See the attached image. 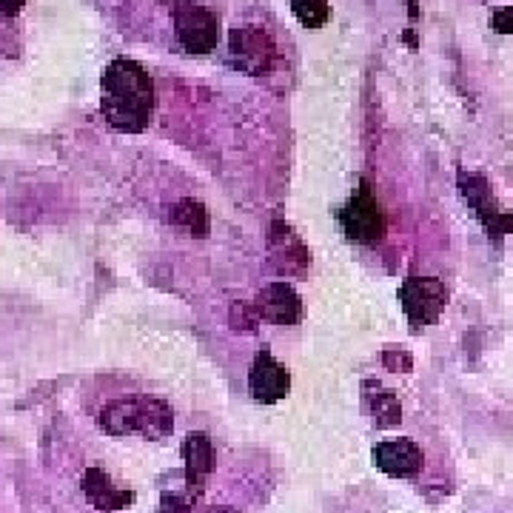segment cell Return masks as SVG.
I'll return each instance as SVG.
<instances>
[{"label":"cell","mask_w":513,"mask_h":513,"mask_svg":"<svg viewBox=\"0 0 513 513\" xmlns=\"http://www.w3.org/2000/svg\"><path fill=\"white\" fill-rule=\"evenodd\" d=\"M365 399H368V405H371V417H374V425L377 428H394L399 425V419H402V405H399V399L394 391H388V388H382L380 382H365Z\"/></svg>","instance_id":"cell-13"},{"label":"cell","mask_w":513,"mask_h":513,"mask_svg":"<svg viewBox=\"0 0 513 513\" xmlns=\"http://www.w3.org/2000/svg\"><path fill=\"white\" fill-rule=\"evenodd\" d=\"M100 428L112 437L140 434L146 439H166L174 431V417L163 399H114L100 411Z\"/></svg>","instance_id":"cell-2"},{"label":"cell","mask_w":513,"mask_h":513,"mask_svg":"<svg viewBox=\"0 0 513 513\" xmlns=\"http://www.w3.org/2000/svg\"><path fill=\"white\" fill-rule=\"evenodd\" d=\"M26 0H0V15L3 18H18Z\"/></svg>","instance_id":"cell-18"},{"label":"cell","mask_w":513,"mask_h":513,"mask_svg":"<svg viewBox=\"0 0 513 513\" xmlns=\"http://www.w3.org/2000/svg\"><path fill=\"white\" fill-rule=\"evenodd\" d=\"M291 12L297 15L305 29H323L331 18L328 0H291Z\"/></svg>","instance_id":"cell-15"},{"label":"cell","mask_w":513,"mask_h":513,"mask_svg":"<svg viewBox=\"0 0 513 513\" xmlns=\"http://www.w3.org/2000/svg\"><path fill=\"white\" fill-rule=\"evenodd\" d=\"M174 35L191 55H209L220 43V18L197 0H171Z\"/></svg>","instance_id":"cell-4"},{"label":"cell","mask_w":513,"mask_h":513,"mask_svg":"<svg viewBox=\"0 0 513 513\" xmlns=\"http://www.w3.org/2000/svg\"><path fill=\"white\" fill-rule=\"evenodd\" d=\"M248 391H251V397L257 399V402H263V405H274V402L288 397V391H291L288 368H285L283 362L274 360V354L266 351V348L254 357L251 374H248Z\"/></svg>","instance_id":"cell-7"},{"label":"cell","mask_w":513,"mask_h":513,"mask_svg":"<svg viewBox=\"0 0 513 513\" xmlns=\"http://www.w3.org/2000/svg\"><path fill=\"white\" fill-rule=\"evenodd\" d=\"M399 303L408 323L414 325V331H419L425 325L437 323L439 314L448 305V288L437 277H408L399 285Z\"/></svg>","instance_id":"cell-6"},{"label":"cell","mask_w":513,"mask_h":513,"mask_svg":"<svg viewBox=\"0 0 513 513\" xmlns=\"http://www.w3.org/2000/svg\"><path fill=\"white\" fill-rule=\"evenodd\" d=\"M374 465L380 468L382 474L394 476V479H411L422 471V448L411 439H385L380 445H374L371 451Z\"/></svg>","instance_id":"cell-9"},{"label":"cell","mask_w":513,"mask_h":513,"mask_svg":"<svg viewBox=\"0 0 513 513\" xmlns=\"http://www.w3.org/2000/svg\"><path fill=\"white\" fill-rule=\"evenodd\" d=\"M171 223L180 228H186L191 237H197V240H203V237H209L211 231V220H209V211L203 203H197V200H180V203H174V209H171Z\"/></svg>","instance_id":"cell-14"},{"label":"cell","mask_w":513,"mask_h":513,"mask_svg":"<svg viewBox=\"0 0 513 513\" xmlns=\"http://www.w3.org/2000/svg\"><path fill=\"white\" fill-rule=\"evenodd\" d=\"M459 189H462L465 203L479 214V220L485 223V228L494 234L496 240H502V237L508 234V228H511V217H508L505 211L496 209L494 194H491L488 180L479 177V174H462V177H459Z\"/></svg>","instance_id":"cell-8"},{"label":"cell","mask_w":513,"mask_h":513,"mask_svg":"<svg viewBox=\"0 0 513 513\" xmlns=\"http://www.w3.org/2000/svg\"><path fill=\"white\" fill-rule=\"evenodd\" d=\"M511 9H502V12H496L494 15V26L496 32H502V35H508L511 32Z\"/></svg>","instance_id":"cell-19"},{"label":"cell","mask_w":513,"mask_h":513,"mask_svg":"<svg viewBox=\"0 0 513 513\" xmlns=\"http://www.w3.org/2000/svg\"><path fill=\"white\" fill-rule=\"evenodd\" d=\"M183 459H186V482L189 494L197 496L206 485V476L214 468V448H211L209 434H189L183 442Z\"/></svg>","instance_id":"cell-11"},{"label":"cell","mask_w":513,"mask_h":513,"mask_svg":"<svg viewBox=\"0 0 513 513\" xmlns=\"http://www.w3.org/2000/svg\"><path fill=\"white\" fill-rule=\"evenodd\" d=\"M340 226L345 237L360 246H374L385 237L388 220H385L380 200L368 189V183H360V189L354 191L351 200L340 209Z\"/></svg>","instance_id":"cell-5"},{"label":"cell","mask_w":513,"mask_h":513,"mask_svg":"<svg viewBox=\"0 0 513 513\" xmlns=\"http://www.w3.org/2000/svg\"><path fill=\"white\" fill-rule=\"evenodd\" d=\"M382 362H385L388 371H411V365H414L411 354L408 351H399V348H388Z\"/></svg>","instance_id":"cell-16"},{"label":"cell","mask_w":513,"mask_h":513,"mask_svg":"<svg viewBox=\"0 0 513 513\" xmlns=\"http://www.w3.org/2000/svg\"><path fill=\"white\" fill-rule=\"evenodd\" d=\"M254 311L274 325H297L303 320V300L288 283H271L257 294Z\"/></svg>","instance_id":"cell-10"},{"label":"cell","mask_w":513,"mask_h":513,"mask_svg":"<svg viewBox=\"0 0 513 513\" xmlns=\"http://www.w3.org/2000/svg\"><path fill=\"white\" fill-rule=\"evenodd\" d=\"M160 513H191V502L180 494H163L160 499Z\"/></svg>","instance_id":"cell-17"},{"label":"cell","mask_w":513,"mask_h":513,"mask_svg":"<svg viewBox=\"0 0 513 513\" xmlns=\"http://www.w3.org/2000/svg\"><path fill=\"white\" fill-rule=\"evenodd\" d=\"M83 491L89 496V502L100 508V511H120L126 505H132L134 494L132 491H123V488H114L112 479L106 471L100 468H89L83 476Z\"/></svg>","instance_id":"cell-12"},{"label":"cell","mask_w":513,"mask_h":513,"mask_svg":"<svg viewBox=\"0 0 513 513\" xmlns=\"http://www.w3.org/2000/svg\"><path fill=\"white\" fill-rule=\"evenodd\" d=\"M228 57H231L234 69L260 77L268 75L277 66L280 52H277V43L266 26L243 23V26L231 29V35H228Z\"/></svg>","instance_id":"cell-3"},{"label":"cell","mask_w":513,"mask_h":513,"mask_svg":"<svg viewBox=\"0 0 513 513\" xmlns=\"http://www.w3.org/2000/svg\"><path fill=\"white\" fill-rule=\"evenodd\" d=\"M157 95L152 75L132 60L114 57L100 80V112L114 132L140 134L154 117Z\"/></svg>","instance_id":"cell-1"}]
</instances>
